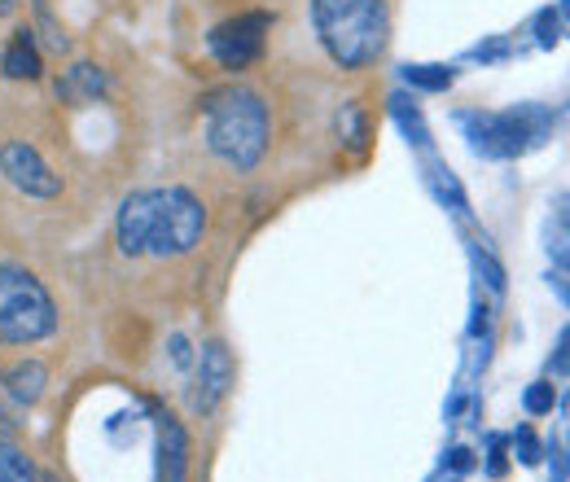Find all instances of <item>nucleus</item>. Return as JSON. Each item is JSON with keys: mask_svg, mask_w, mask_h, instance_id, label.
Wrapping results in <instances>:
<instances>
[{"mask_svg": "<svg viewBox=\"0 0 570 482\" xmlns=\"http://www.w3.org/2000/svg\"><path fill=\"white\" fill-rule=\"evenodd\" d=\"M233 351L224 343H207L198 355V377H194V391H189V409L194 413H215L224 404V395L233 391Z\"/></svg>", "mask_w": 570, "mask_h": 482, "instance_id": "nucleus-8", "label": "nucleus"}, {"mask_svg": "<svg viewBox=\"0 0 570 482\" xmlns=\"http://www.w3.org/2000/svg\"><path fill=\"white\" fill-rule=\"evenodd\" d=\"M426 185H430V194H434L443 207H452L456 215H465V210H470V203H465V189H461V180H456V176H452L443 163H434V158L426 163Z\"/></svg>", "mask_w": 570, "mask_h": 482, "instance_id": "nucleus-12", "label": "nucleus"}, {"mask_svg": "<svg viewBox=\"0 0 570 482\" xmlns=\"http://www.w3.org/2000/svg\"><path fill=\"white\" fill-rule=\"evenodd\" d=\"M470 255H474V268H479V273L488 276V285H492V289H504V273H500V264L497 259H492V255H488V250H479V246H470Z\"/></svg>", "mask_w": 570, "mask_h": 482, "instance_id": "nucleus-20", "label": "nucleus"}, {"mask_svg": "<svg viewBox=\"0 0 570 482\" xmlns=\"http://www.w3.org/2000/svg\"><path fill=\"white\" fill-rule=\"evenodd\" d=\"M13 430H18V404L9 400L4 377H0V434H13Z\"/></svg>", "mask_w": 570, "mask_h": 482, "instance_id": "nucleus-21", "label": "nucleus"}, {"mask_svg": "<svg viewBox=\"0 0 570 482\" xmlns=\"http://www.w3.org/2000/svg\"><path fill=\"white\" fill-rule=\"evenodd\" d=\"M562 31H567V0L558 9H540L535 13V40H540V49H553L562 40Z\"/></svg>", "mask_w": 570, "mask_h": 482, "instance_id": "nucleus-16", "label": "nucleus"}, {"mask_svg": "<svg viewBox=\"0 0 570 482\" xmlns=\"http://www.w3.org/2000/svg\"><path fill=\"white\" fill-rule=\"evenodd\" d=\"M268 31H273V13L255 9V13H237L228 22L212 27L207 36V49L224 70H246L250 62L264 58V45H268Z\"/></svg>", "mask_w": 570, "mask_h": 482, "instance_id": "nucleus-6", "label": "nucleus"}, {"mask_svg": "<svg viewBox=\"0 0 570 482\" xmlns=\"http://www.w3.org/2000/svg\"><path fill=\"white\" fill-rule=\"evenodd\" d=\"M106 92V75L92 62H79V67L67 70V83H62V97H101Z\"/></svg>", "mask_w": 570, "mask_h": 482, "instance_id": "nucleus-14", "label": "nucleus"}, {"mask_svg": "<svg viewBox=\"0 0 570 482\" xmlns=\"http://www.w3.org/2000/svg\"><path fill=\"white\" fill-rule=\"evenodd\" d=\"M171 360H176L180 368L189 364V343H185V338H171Z\"/></svg>", "mask_w": 570, "mask_h": 482, "instance_id": "nucleus-27", "label": "nucleus"}, {"mask_svg": "<svg viewBox=\"0 0 570 482\" xmlns=\"http://www.w3.org/2000/svg\"><path fill=\"white\" fill-rule=\"evenodd\" d=\"M0 482H36L31 456L18 443H9L4 434H0Z\"/></svg>", "mask_w": 570, "mask_h": 482, "instance_id": "nucleus-15", "label": "nucleus"}, {"mask_svg": "<svg viewBox=\"0 0 570 482\" xmlns=\"http://www.w3.org/2000/svg\"><path fill=\"white\" fill-rule=\"evenodd\" d=\"M404 79H409L413 88H422V92H448L452 79H456V70L452 67H404Z\"/></svg>", "mask_w": 570, "mask_h": 482, "instance_id": "nucleus-17", "label": "nucleus"}, {"mask_svg": "<svg viewBox=\"0 0 570 482\" xmlns=\"http://www.w3.org/2000/svg\"><path fill=\"white\" fill-rule=\"evenodd\" d=\"M18 4H22V0H0V18H4V13H13Z\"/></svg>", "mask_w": 570, "mask_h": 482, "instance_id": "nucleus-28", "label": "nucleus"}, {"mask_svg": "<svg viewBox=\"0 0 570 482\" xmlns=\"http://www.w3.org/2000/svg\"><path fill=\"white\" fill-rule=\"evenodd\" d=\"M207 110V149L219 163L250 171L268 149V106L250 88H219L203 101Z\"/></svg>", "mask_w": 570, "mask_h": 482, "instance_id": "nucleus-3", "label": "nucleus"}, {"mask_svg": "<svg viewBox=\"0 0 570 482\" xmlns=\"http://www.w3.org/2000/svg\"><path fill=\"white\" fill-rule=\"evenodd\" d=\"M391 115H395V124H400V132H404V137L426 149V145H430L426 119H422V110H417V106H413L404 92H395V97H391Z\"/></svg>", "mask_w": 570, "mask_h": 482, "instance_id": "nucleus-13", "label": "nucleus"}, {"mask_svg": "<svg viewBox=\"0 0 570 482\" xmlns=\"http://www.w3.org/2000/svg\"><path fill=\"white\" fill-rule=\"evenodd\" d=\"M0 176L18 189V194H27V198H58L62 194V176L40 158V149L36 145H27V140H9L4 149H0Z\"/></svg>", "mask_w": 570, "mask_h": 482, "instance_id": "nucleus-7", "label": "nucleus"}, {"mask_svg": "<svg viewBox=\"0 0 570 482\" xmlns=\"http://www.w3.org/2000/svg\"><path fill=\"white\" fill-rule=\"evenodd\" d=\"M504 49H509L504 40H497V45H488V49L479 45V49H474V58H479V62H497V58H504Z\"/></svg>", "mask_w": 570, "mask_h": 482, "instance_id": "nucleus-25", "label": "nucleus"}, {"mask_svg": "<svg viewBox=\"0 0 570 482\" xmlns=\"http://www.w3.org/2000/svg\"><path fill=\"white\" fill-rule=\"evenodd\" d=\"M0 377H4V391H9V400H13L18 409L40 404V395H45V386H49V368H45L40 360H18V364L4 368Z\"/></svg>", "mask_w": 570, "mask_h": 482, "instance_id": "nucleus-10", "label": "nucleus"}, {"mask_svg": "<svg viewBox=\"0 0 570 482\" xmlns=\"http://www.w3.org/2000/svg\"><path fill=\"white\" fill-rule=\"evenodd\" d=\"M207 233V207L171 185V189H141L132 198H124L119 219H115V237H119V250L128 259H180L189 255Z\"/></svg>", "mask_w": 570, "mask_h": 482, "instance_id": "nucleus-1", "label": "nucleus"}, {"mask_svg": "<svg viewBox=\"0 0 570 482\" xmlns=\"http://www.w3.org/2000/svg\"><path fill=\"white\" fill-rule=\"evenodd\" d=\"M338 132H347V137H352V145H364V124H360L356 106H347V110L338 115Z\"/></svg>", "mask_w": 570, "mask_h": 482, "instance_id": "nucleus-22", "label": "nucleus"}, {"mask_svg": "<svg viewBox=\"0 0 570 482\" xmlns=\"http://www.w3.org/2000/svg\"><path fill=\"white\" fill-rule=\"evenodd\" d=\"M522 404H527V413H531V416L553 413V404H558V391H553V382H535V386H527Z\"/></svg>", "mask_w": 570, "mask_h": 482, "instance_id": "nucleus-18", "label": "nucleus"}, {"mask_svg": "<svg viewBox=\"0 0 570 482\" xmlns=\"http://www.w3.org/2000/svg\"><path fill=\"white\" fill-rule=\"evenodd\" d=\"M461 128H465V137L474 145V154H483V158H513V154L535 149L540 140L549 137L553 115L540 110V106H518V110H504V115L465 110Z\"/></svg>", "mask_w": 570, "mask_h": 482, "instance_id": "nucleus-5", "label": "nucleus"}, {"mask_svg": "<svg viewBox=\"0 0 570 482\" xmlns=\"http://www.w3.org/2000/svg\"><path fill=\"white\" fill-rule=\"evenodd\" d=\"M158 482H189V434L171 413L158 416Z\"/></svg>", "mask_w": 570, "mask_h": 482, "instance_id": "nucleus-9", "label": "nucleus"}, {"mask_svg": "<svg viewBox=\"0 0 570 482\" xmlns=\"http://www.w3.org/2000/svg\"><path fill=\"white\" fill-rule=\"evenodd\" d=\"M0 70L9 79H40V49H36V31L31 27L13 31V40H9V49L0 58Z\"/></svg>", "mask_w": 570, "mask_h": 482, "instance_id": "nucleus-11", "label": "nucleus"}, {"mask_svg": "<svg viewBox=\"0 0 570 482\" xmlns=\"http://www.w3.org/2000/svg\"><path fill=\"white\" fill-rule=\"evenodd\" d=\"M567 346H570V334L562 329V334H558V351H553V373H558V377H567Z\"/></svg>", "mask_w": 570, "mask_h": 482, "instance_id": "nucleus-24", "label": "nucleus"}, {"mask_svg": "<svg viewBox=\"0 0 570 482\" xmlns=\"http://www.w3.org/2000/svg\"><path fill=\"white\" fill-rule=\"evenodd\" d=\"M553 482H567V456H562V443H553Z\"/></svg>", "mask_w": 570, "mask_h": 482, "instance_id": "nucleus-26", "label": "nucleus"}, {"mask_svg": "<svg viewBox=\"0 0 570 482\" xmlns=\"http://www.w3.org/2000/svg\"><path fill=\"white\" fill-rule=\"evenodd\" d=\"M312 22L325 53L343 70L377 62L391 31L386 0H312Z\"/></svg>", "mask_w": 570, "mask_h": 482, "instance_id": "nucleus-2", "label": "nucleus"}, {"mask_svg": "<svg viewBox=\"0 0 570 482\" xmlns=\"http://www.w3.org/2000/svg\"><path fill=\"white\" fill-rule=\"evenodd\" d=\"M58 329V303L40 276L4 264L0 268V346L40 343Z\"/></svg>", "mask_w": 570, "mask_h": 482, "instance_id": "nucleus-4", "label": "nucleus"}, {"mask_svg": "<svg viewBox=\"0 0 570 482\" xmlns=\"http://www.w3.org/2000/svg\"><path fill=\"white\" fill-rule=\"evenodd\" d=\"M513 452H518L522 465H535V461H540V443H535L531 425H518V430H513Z\"/></svg>", "mask_w": 570, "mask_h": 482, "instance_id": "nucleus-19", "label": "nucleus"}, {"mask_svg": "<svg viewBox=\"0 0 570 482\" xmlns=\"http://www.w3.org/2000/svg\"><path fill=\"white\" fill-rule=\"evenodd\" d=\"M488 456H492V461H488V474L500 479V474H504V439H500V434L488 439Z\"/></svg>", "mask_w": 570, "mask_h": 482, "instance_id": "nucleus-23", "label": "nucleus"}]
</instances>
